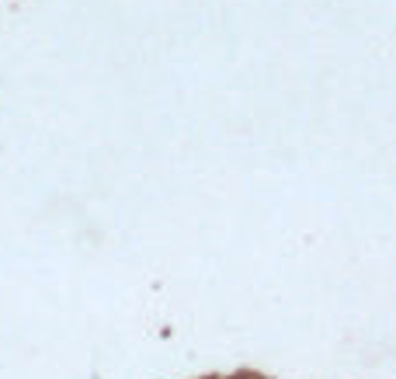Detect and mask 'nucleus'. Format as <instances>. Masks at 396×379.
<instances>
[]
</instances>
